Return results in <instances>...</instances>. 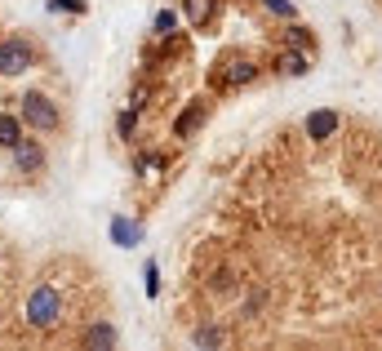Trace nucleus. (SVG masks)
<instances>
[{"label":"nucleus","instance_id":"15","mask_svg":"<svg viewBox=\"0 0 382 351\" xmlns=\"http://www.w3.org/2000/svg\"><path fill=\"white\" fill-rule=\"evenodd\" d=\"M196 347H223V333L218 329H201L196 333Z\"/></svg>","mask_w":382,"mask_h":351},{"label":"nucleus","instance_id":"4","mask_svg":"<svg viewBox=\"0 0 382 351\" xmlns=\"http://www.w3.org/2000/svg\"><path fill=\"white\" fill-rule=\"evenodd\" d=\"M303 125H307V138H315V143H325L329 133L338 129V111H329V107H320V111H311V116H307Z\"/></svg>","mask_w":382,"mask_h":351},{"label":"nucleus","instance_id":"12","mask_svg":"<svg viewBox=\"0 0 382 351\" xmlns=\"http://www.w3.org/2000/svg\"><path fill=\"white\" fill-rule=\"evenodd\" d=\"M201 116H205L201 107H187V111H182V121H178V138H187V133L196 129V121H201Z\"/></svg>","mask_w":382,"mask_h":351},{"label":"nucleus","instance_id":"1","mask_svg":"<svg viewBox=\"0 0 382 351\" xmlns=\"http://www.w3.org/2000/svg\"><path fill=\"white\" fill-rule=\"evenodd\" d=\"M58 311H62L58 289H49V285H45V289H36V294L27 298V321L36 325V329H49V325L58 321Z\"/></svg>","mask_w":382,"mask_h":351},{"label":"nucleus","instance_id":"11","mask_svg":"<svg viewBox=\"0 0 382 351\" xmlns=\"http://www.w3.org/2000/svg\"><path fill=\"white\" fill-rule=\"evenodd\" d=\"M280 72H285V76H303L307 72V54H298V49H293V54L280 62Z\"/></svg>","mask_w":382,"mask_h":351},{"label":"nucleus","instance_id":"9","mask_svg":"<svg viewBox=\"0 0 382 351\" xmlns=\"http://www.w3.org/2000/svg\"><path fill=\"white\" fill-rule=\"evenodd\" d=\"M254 76H258L254 62H231V67H227V85H249Z\"/></svg>","mask_w":382,"mask_h":351},{"label":"nucleus","instance_id":"10","mask_svg":"<svg viewBox=\"0 0 382 351\" xmlns=\"http://www.w3.org/2000/svg\"><path fill=\"white\" fill-rule=\"evenodd\" d=\"M18 138H23V125L13 116H0V147H13Z\"/></svg>","mask_w":382,"mask_h":351},{"label":"nucleus","instance_id":"13","mask_svg":"<svg viewBox=\"0 0 382 351\" xmlns=\"http://www.w3.org/2000/svg\"><path fill=\"white\" fill-rule=\"evenodd\" d=\"M209 9H213V0H187V18H196V23H205Z\"/></svg>","mask_w":382,"mask_h":351},{"label":"nucleus","instance_id":"16","mask_svg":"<svg viewBox=\"0 0 382 351\" xmlns=\"http://www.w3.org/2000/svg\"><path fill=\"white\" fill-rule=\"evenodd\" d=\"M160 294V272H156V262L147 267V298H156Z\"/></svg>","mask_w":382,"mask_h":351},{"label":"nucleus","instance_id":"2","mask_svg":"<svg viewBox=\"0 0 382 351\" xmlns=\"http://www.w3.org/2000/svg\"><path fill=\"white\" fill-rule=\"evenodd\" d=\"M23 116H27V121L36 125V129H54V125H58V107L49 103L45 94H36V89L23 94Z\"/></svg>","mask_w":382,"mask_h":351},{"label":"nucleus","instance_id":"5","mask_svg":"<svg viewBox=\"0 0 382 351\" xmlns=\"http://www.w3.org/2000/svg\"><path fill=\"white\" fill-rule=\"evenodd\" d=\"M111 240H116V245H129V249H134V245L142 240V231H138V223H129V218H116V223H111Z\"/></svg>","mask_w":382,"mask_h":351},{"label":"nucleus","instance_id":"14","mask_svg":"<svg viewBox=\"0 0 382 351\" xmlns=\"http://www.w3.org/2000/svg\"><path fill=\"white\" fill-rule=\"evenodd\" d=\"M174 27H178V13H174V9H164V13H156V31H160V36H169Z\"/></svg>","mask_w":382,"mask_h":351},{"label":"nucleus","instance_id":"3","mask_svg":"<svg viewBox=\"0 0 382 351\" xmlns=\"http://www.w3.org/2000/svg\"><path fill=\"white\" fill-rule=\"evenodd\" d=\"M31 62V49L23 40H5L0 45V76H23Z\"/></svg>","mask_w":382,"mask_h":351},{"label":"nucleus","instance_id":"8","mask_svg":"<svg viewBox=\"0 0 382 351\" xmlns=\"http://www.w3.org/2000/svg\"><path fill=\"white\" fill-rule=\"evenodd\" d=\"M285 45H293L298 54H307V49L315 45V36H311V27H298V23H293V27L285 31Z\"/></svg>","mask_w":382,"mask_h":351},{"label":"nucleus","instance_id":"18","mask_svg":"<svg viewBox=\"0 0 382 351\" xmlns=\"http://www.w3.org/2000/svg\"><path fill=\"white\" fill-rule=\"evenodd\" d=\"M267 9H276L280 18H289V13H293V5H289V0H267Z\"/></svg>","mask_w":382,"mask_h":351},{"label":"nucleus","instance_id":"17","mask_svg":"<svg viewBox=\"0 0 382 351\" xmlns=\"http://www.w3.org/2000/svg\"><path fill=\"white\" fill-rule=\"evenodd\" d=\"M54 9H67V13H85V0H54Z\"/></svg>","mask_w":382,"mask_h":351},{"label":"nucleus","instance_id":"6","mask_svg":"<svg viewBox=\"0 0 382 351\" xmlns=\"http://www.w3.org/2000/svg\"><path fill=\"white\" fill-rule=\"evenodd\" d=\"M13 160H18V169H40V147L36 143H13Z\"/></svg>","mask_w":382,"mask_h":351},{"label":"nucleus","instance_id":"7","mask_svg":"<svg viewBox=\"0 0 382 351\" xmlns=\"http://www.w3.org/2000/svg\"><path fill=\"white\" fill-rule=\"evenodd\" d=\"M85 347L111 351V347H116V329H111V325H94V329H89V338H85Z\"/></svg>","mask_w":382,"mask_h":351}]
</instances>
